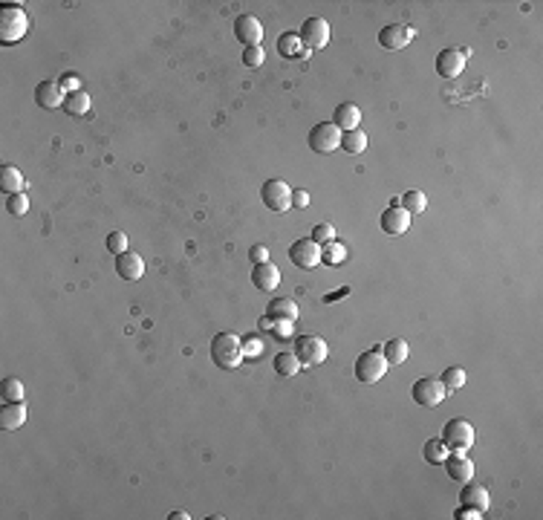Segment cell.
<instances>
[{"instance_id": "cell-21", "label": "cell", "mask_w": 543, "mask_h": 520, "mask_svg": "<svg viewBox=\"0 0 543 520\" xmlns=\"http://www.w3.org/2000/svg\"><path fill=\"white\" fill-rule=\"evenodd\" d=\"M23 422H26V405L23 402H4V407H0V428L18 431Z\"/></svg>"}, {"instance_id": "cell-16", "label": "cell", "mask_w": 543, "mask_h": 520, "mask_svg": "<svg viewBox=\"0 0 543 520\" xmlns=\"http://www.w3.org/2000/svg\"><path fill=\"white\" fill-rule=\"evenodd\" d=\"M116 275L122 281H139L145 275V260L136 255V252H124V255H116Z\"/></svg>"}, {"instance_id": "cell-23", "label": "cell", "mask_w": 543, "mask_h": 520, "mask_svg": "<svg viewBox=\"0 0 543 520\" xmlns=\"http://www.w3.org/2000/svg\"><path fill=\"white\" fill-rule=\"evenodd\" d=\"M298 312H301V310H298L295 298H275V300L269 304V312H266V315H269L272 321H295Z\"/></svg>"}, {"instance_id": "cell-40", "label": "cell", "mask_w": 543, "mask_h": 520, "mask_svg": "<svg viewBox=\"0 0 543 520\" xmlns=\"http://www.w3.org/2000/svg\"><path fill=\"white\" fill-rule=\"evenodd\" d=\"M58 84H61L64 93H75V90H81V78L75 72H67V75L58 78Z\"/></svg>"}, {"instance_id": "cell-20", "label": "cell", "mask_w": 543, "mask_h": 520, "mask_svg": "<svg viewBox=\"0 0 543 520\" xmlns=\"http://www.w3.org/2000/svg\"><path fill=\"white\" fill-rule=\"evenodd\" d=\"M459 506H468V509H477V512H488V506H492V497H488V488L483 486H466L463 491H459Z\"/></svg>"}, {"instance_id": "cell-37", "label": "cell", "mask_w": 543, "mask_h": 520, "mask_svg": "<svg viewBox=\"0 0 543 520\" xmlns=\"http://www.w3.org/2000/svg\"><path fill=\"white\" fill-rule=\"evenodd\" d=\"M263 355V341L257 336H246L243 338V359H257Z\"/></svg>"}, {"instance_id": "cell-15", "label": "cell", "mask_w": 543, "mask_h": 520, "mask_svg": "<svg viewBox=\"0 0 543 520\" xmlns=\"http://www.w3.org/2000/svg\"><path fill=\"white\" fill-rule=\"evenodd\" d=\"M463 70H466V56L459 49L448 46L437 56V72L442 78H456V75H463Z\"/></svg>"}, {"instance_id": "cell-10", "label": "cell", "mask_w": 543, "mask_h": 520, "mask_svg": "<svg viewBox=\"0 0 543 520\" xmlns=\"http://www.w3.org/2000/svg\"><path fill=\"white\" fill-rule=\"evenodd\" d=\"M289 260L298 266V269H315L321 263V246L312 240V237H304V240H295L289 246Z\"/></svg>"}, {"instance_id": "cell-36", "label": "cell", "mask_w": 543, "mask_h": 520, "mask_svg": "<svg viewBox=\"0 0 543 520\" xmlns=\"http://www.w3.org/2000/svg\"><path fill=\"white\" fill-rule=\"evenodd\" d=\"M272 336H275L278 341L295 338V321H272Z\"/></svg>"}, {"instance_id": "cell-38", "label": "cell", "mask_w": 543, "mask_h": 520, "mask_svg": "<svg viewBox=\"0 0 543 520\" xmlns=\"http://www.w3.org/2000/svg\"><path fill=\"white\" fill-rule=\"evenodd\" d=\"M312 240H315L318 246H327V243L336 240V229H333L330 223H318V226L312 229Z\"/></svg>"}, {"instance_id": "cell-41", "label": "cell", "mask_w": 543, "mask_h": 520, "mask_svg": "<svg viewBox=\"0 0 543 520\" xmlns=\"http://www.w3.org/2000/svg\"><path fill=\"white\" fill-rule=\"evenodd\" d=\"M292 205H295V208H307V205H309V191L295 188V191H292Z\"/></svg>"}, {"instance_id": "cell-39", "label": "cell", "mask_w": 543, "mask_h": 520, "mask_svg": "<svg viewBox=\"0 0 543 520\" xmlns=\"http://www.w3.org/2000/svg\"><path fill=\"white\" fill-rule=\"evenodd\" d=\"M107 249H110L113 255L130 252V249H127V234H124V232H110V237H107Z\"/></svg>"}, {"instance_id": "cell-29", "label": "cell", "mask_w": 543, "mask_h": 520, "mask_svg": "<svg viewBox=\"0 0 543 520\" xmlns=\"http://www.w3.org/2000/svg\"><path fill=\"white\" fill-rule=\"evenodd\" d=\"M367 148V133L364 130H347V133H341V151H347V153H362Z\"/></svg>"}, {"instance_id": "cell-12", "label": "cell", "mask_w": 543, "mask_h": 520, "mask_svg": "<svg viewBox=\"0 0 543 520\" xmlns=\"http://www.w3.org/2000/svg\"><path fill=\"white\" fill-rule=\"evenodd\" d=\"M411 217H414V214H407V211L399 205V200H393V203L385 208V214H382V232L390 234V237L404 234L407 229H411Z\"/></svg>"}, {"instance_id": "cell-44", "label": "cell", "mask_w": 543, "mask_h": 520, "mask_svg": "<svg viewBox=\"0 0 543 520\" xmlns=\"http://www.w3.org/2000/svg\"><path fill=\"white\" fill-rule=\"evenodd\" d=\"M344 295H350V289H338V292L327 295V298H324V300H327V304H330V300H338V298H344Z\"/></svg>"}, {"instance_id": "cell-4", "label": "cell", "mask_w": 543, "mask_h": 520, "mask_svg": "<svg viewBox=\"0 0 543 520\" xmlns=\"http://www.w3.org/2000/svg\"><path fill=\"white\" fill-rule=\"evenodd\" d=\"M292 353L298 355V362H301L304 367H315L321 362H327V355H330L327 341L318 338V336H298Z\"/></svg>"}, {"instance_id": "cell-30", "label": "cell", "mask_w": 543, "mask_h": 520, "mask_svg": "<svg viewBox=\"0 0 543 520\" xmlns=\"http://www.w3.org/2000/svg\"><path fill=\"white\" fill-rule=\"evenodd\" d=\"M347 260V249L338 243V240H333V243H327V246H321V263H327V266H341Z\"/></svg>"}, {"instance_id": "cell-43", "label": "cell", "mask_w": 543, "mask_h": 520, "mask_svg": "<svg viewBox=\"0 0 543 520\" xmlns=\"http://www.w3.org/2000/svg\"><path fill=\"white\" fill-rule=\"evenodd\" d=\"M249 260L266 263V260H269V249H266V246H252V249H249Z\"/></svg>"}, {"instance_id": "cell-33", "label": "cell", "mask_w": 543, "mask_h": 520, "mask_svg": "<svg viewBox=\"0 0 543 520\" xmlns=\"http://www.w3.org/2000/svg\"><path fill=\"white\" fill-rule=\"evenodd\" d=\"M422 454H425V462L437 465V462H445V457H448V448L442 445V440H428Z\"/></svg>"}, {"instance_id": "cell-7", "label": "cell", "mask_w": 543, "mask_h": 520, "mask_svg": "<svg viewBox=\"0 0 543 520\" xmlns=\"http://www.w3.org/2000/svg\"><path fill=\"white\" fill-rule=\"evenodd\" d=\"M445 388H442V381L440 379H433V376H422L414 381V388H411V399L422 407H437L445 402Z\"/></svg>"}, {"instance_id": "cell-28", "label": "cell", "mask_w": 543, "mask_h": 520, "mask_svg": "<svg viewBox=\"0 0 543 520\" xmlns=\"http://www.w3.org/2000/svg\"><path fill=\"white\" fill-rule=\"evenodd\" d=\"M64 110H67L70 116H84V113L90 110V96H87L84 90L67 93V99H64Z\"/></svg>"}, {"instance_id": "cell-18", "label": "cell", "mask_w": 543, "mask_h": 520, "mask_svg": "<svg viewBox=\"0 0 543 520\" xmlns=\"http://www.w3.org/2000/svg\"><path fill=\"white\" fill-rule=\"evenodd\" d=\"M64 99H67V93L61 90L58 81H41V84L35 87V101H38L41 107H46V110L64 107Z\"/></svg>"}, {"instance_id": "cell-25", "label": "cell", "mask_w": 543, "mask_h": 520, "mask_svg": "<svg viewBox=\"0 0 543 520\" xmlns=\"http://www.w3.org/2000/svg\"><path fill=\"white\" fill-rule=\"evenodd\" d=\"M382 353H385L388 364H402V362H407V355H411V344L404 338H390L388 344H382Z\"/></svg>"}, {"instance_id": "cell-22", "label": "cell", "mask_w": 543, "mask_h": 520, "mask_svg": "<svg viewBox=\"0 0 543 520\" xmlns=\"http://www.w3.org/2000/svg\"><path fill=\"white\" fill-rule=\"evenodd\" d=\"M278 52L283 58H307L309 56V49H304L301 35H298V32H283L278 38Z\"/></svg>"}, {"instance_id": "cell-5", "label": "cell", "mask_w": 543, "mask_h": 520, "mask_svg": "<svg viewBox=\"0 0 543 520\" xmlns=\"http://www.w3.org/2000/svg\"><path fill=\"white\" fill-rule=\"evenodd\" d=\"M442 445L448 451H468L474 445V428L468 419H448L442 428Z\"/></svg>"}, {"instance_id": "cell-45", "label": "cell", "mask_w": 543, "mask_h": 520, "mask_svg": "<svg viewBox=\"0 0 543 520\" xmlns=\"http://www.w3.org/2000/svg\"><path fill=\"white\" fill-rule=\"evenodd\" d=\"M188 517H191V514H188V512H182V509H179V512H171V514H168V520H188Z\"/></svg>"}, {"instance_id": "cell-17", "label": "cell", "mask_w": 543, "mask_h": 520, "mask_svg": "<svg viewBox=\"0 0 543 520\" xmlns=\"http://www.w3.org/2000/svg\"><path fill=\"white\" fill-rule=\"evenodd\" d=\"M252 284L260 289V292H272V289H278L281 286V269L275 263H255L252 269Z\"/></svg>"}, {"instance_id": "cell-6", "label": "cell", "mask_w": 543, "mask_h": 520, "mask_svg": "<svg viewBox=\"0 0 543 520\" xmlns=\"http://www.w3.org/2000/svg\"><path fill=\"white\" fill-rule=\"evenodd\" d=\"M260 200L269 211L283 214V211L292 208V188L283 179H266L263 188H260Z\"/></svg>"}, {"instance_id": "cell-26", "label": "cell", "mask_w": 543, "mask_h": 520, "mask_svg": "<svg viewBox=\"0 0 543 520\" xmlns=\"http://www.w3.org/2000/svg\"><path fill=\"white\" fill-rule=\"evenodd\" d=\"M272 364H275V373H278V376H286V379L298 376V373H301V367H304L301 362H298L295 353H278Z\"/></svg>"}, {"instance_id": "cell-11", "label": "cell", "mask_w": 543, "mask_h": 520, "mask_svg": "<svg viewBox=\"0 0 543 520\" xmlns=\"http://www.w3.org/2000/svg\"><path fill=\"white\" fill-rule=\"evenodd\" d=\"M416 30L414 26H407V23H388L385 30H378V44H382L385 49H404L407 44L414 41Z\"/></svg>"}, {"instance_id": "cell-14", "label": "cell", "mask_w": 543, "mask_h": 520, "mask_svg": "<svg viewBox=\"0 0 543 520\" xmlns=\"http://www.w3.org/2000/svg\"><path fill=\"white\" fill-rule=\"evenodd\" d=\"M442 465H445L448 477L456 483H471V477H474V462L466 457V451H448Z\"/></svg>"}, {"instance_id": "cell-34", "label": "cell", "mask_w": 543, "mask_h": 520, "mask_svg": "<svg viewBox=\"0 0 543 520\" xmlns=\"http://www.w3.org/2000/svg\"><path fill=\"white\" fill-rule=\"evenodd\" d=\"M6 211L12 217H23L26 211H30V197L26 194H9L6 197Z\"/></svg>"}, {"instance_id": "cell-32", "label": "cell", "mask_w": 543, "mask_h": 520, "mask_svg": "<svg viewBox=\"0 0 543 520\" xmlns=\"http://www.w3.org/2000/svg\"><path fill=\"white\" fill-rule=\"evenodd\" d=\"M0 396H4V402H23V385H20V379L6 376L4 385H0Z\"/></svg>"}, {"instance_id": "cell-8", "label": "cell", "mask_w": 543, "mask_h": 520, "mask_svg": "<svg viewBox=\"0 0 543 520\" xmlns=\"http://www.w3.org/2000/svg\"><path fill=\"white\" fill-rule=\"evenodd\" d=\"M298 35H301L304 49H309V52L324 49V46L330 44V23L324 20V18H307L304 26L298 30Z\"/></svg>"}, {"instance_id": "cell-24", "label": "cell", "mask_w": 543, "mask_h": 520, "mask_svg": "<svg viewBox=\"0 0 543 520\" xmlns=\"http://www.w3.org/2000/svg\"><path fill=\"white\" fill-rule=\"evenodd\" d=\"M23 174L15 168V165H4L0 168V191L9 197V194H23Z\"/></svg>"}, {"instance_id": "cell-19", "label": "cell", "mask_w": 543, "mask_h": 520, "mask_svg": "<svg viewBox=\"0 0 543 520\" xmlns=\"http://www.w3.org/2000/svg\"><path fill=\"white\" fill-rule=\"evenodd\" d=\"M362 122V110H359V104H352V101H344L336 107V113H333V125L347 133V130H356Z\"/></svg>"}, {"instance_id": "cell-13", "label": "cell", "mask_w": 543, "mask_h": 520, "mask_svg": "<svg viewBox=\"0 0 543 520\" xmlns=\"http://www.w3.org/2000/svg\"><path fill=\"white\" fill-rule=\"evenodd\" d=\"M234 35L243 46H260L263 41V26L255 15H237L234 20Z\"/></svg>"}, {"instance_id": "cell-2", "label": "cell", "mask_w": 543, "mask_h": 520, "mask_svg": "<svg viewBox=\"0 0 543 520\" xmlns=\"http://www.w3.org/2000/svg\"><path fill=\"white\" fill-rule=\"evenodd\" d=\"M30 32V15L20 4H4L0 6V44H18Z\"/></svg>"}, {"instance_id": "cell-31", "label": "cell", "mask_w": 543, "mask_h": 520, "mask_svg": "<svg viewBox=\"0 0 543 520\" xmlns=\"http://www.w3.org/2000/svg\"><path fill=\"white\" fill-rule=\"evenodd\" d=\"M440 381H442L445 393H456L459 388L466 385V370H463V367H448V370L440 376Z\"/></svg>"}, {"instance_id": "cell-46", "label": "cell", "mask_w": 543, "mask_h": 520, "mask_svg": "<svg viewBox=\"0 0 543 520\" xmlns=\"http://www.w3.org/2000/svg\"><path fill=\"white\" fill-rule=\"evenodd\" d=\"M257 326H260V330H269V333H272V318H269V315H263V318L257 321Z\"/></svg>"}, {"instance_id": "cell-9", "label": "cell", "mask_w": 543, "mask_h": 520, "mask_svg": "<svg viewBox=\"0 0 543 520\" xmlns=\"http://www.w3.org/2000/svg\"><path fill=\"white\" fill-rule=\"evenodd\" d=\"M309 148L315 153H333L341 148V130L333 122H321L309 130Z\"/></svg>"}, {"instance_id": "cell-1", "label": "cell", "mask_w": 543, "mask_h": 520, "mask_svg": "<svg viewBox=\"0 0 543 520\" xmlns=\"http://www.w3.org/2000/svg\"><path fill=\"white\" fill-rule=\"evenodd\" d=\"M211 362L220 370H234L243 362V341L234 333H217L211 338Z\"/></svg>"}, {"instance_id": "cell-27", "label": "cell", "mask_w": 543, "mask_h": 520, "mask_svg": "<svg viewBox=\"0 0 543 520\" xmlns=\"http://www.w3.org/2000/svg\"><path fill=\"white\" fill-rule=\"evenodd\" d=\"M399 205H402L407 214H422V211L428 208V197H425V191L411 188V191H404V194L399 197Z\"/></svg>"}, {"instance_id": "cell-35", "label": "cell", "mask_w": 543, "mask_h": 520, "mask_svg": "<svg viewBox=\"0 0 543 520\" xmlns=\"http://www.w3.org/2000/svg\"><path fill=\"white\" fill-rule=\"evenodd\" d=\"M266 61V52H263V46H243V64L246 67H260Z\"/></svg>"}, {"instance_id": "cell-3", "label": "cell", "mask_w": 543, "mask_h": 520, "mask_svg": "<svg viewBox=\"0 0 543 520\" xmlns=\"http://www.w3.org/2000/svg\"><path fill=\"white\" fill-rule=\"evenodd\" d=\"M388 359H385V353H382V344L378 347H370L367 353H362L359 359H356V379L362 381V385H373V381H378L385 373H388Z\"/></svg>"}, {"instance_id": "cell-42", "label": "cell", "mask_w": 543, "mask_h": 520, "mask_svg": "<svg viewBox=\"0 0 543 520\" xmlns=\"http://www.w3.org/2000/svg\"><path fill=\"white\" fill-rule=\"evenodd\" d=\"M454 517H456V520H480V517H483V512L468 509V506H459V509L454 512Z\"/></svg>"}]
</instances>
